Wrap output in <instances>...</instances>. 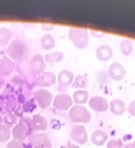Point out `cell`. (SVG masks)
Returning <instances> with one entry per match:
<instances>
[{"instance_id":"9c48e42d","label":"cell","mask_w":135,"mask_h":148,"mask_svg":"<svg viewBox=\"0 0 135 148\" xmlns=\"http://www.w3.org/2000/svg\"><path fill=\"white\" fill-rule=\"evenodd\" d=\"M106 73H108V78L112 79V81H122V79L125 78V75H127V69H125L121 63L114 62V63H111V66L108 68Z\"/></svg>"},{"instance_id":"f1b7e54d","label":"cell","mask_w":135,"mask_h":148,"mask_svg":"<svg viewBox=\"0 0 135 148\" xmlns=\"http://www.w3.org/2000/svg\"><path fill=\"white\" fill-rule=\"evenodd\" d=\"M7 148H26V144H23L22 141L10 140V141L7 143Z\"/></svg>"},{"instance_id":"1f68e13d","label":"cell","mask_w":135,"mask_h":148,"mask_svg":"<svg viewBox=\"0 0 135 148\" xmlns=\"http://www.w3.org/2000/svg\"><path fill=\"white\" fill-rule=\"evenodd\" d=\"M89 35H92L93 38H103V36H105L103 32H98V30H90Z\"/></svg>"},{"instance_id":"8992f818","label":"cell","mask_w":135,"mask_h":148,"mask_svg":"<svg viewBox=\"0 0 135 148\" xmlns=\"http://www.w3.org/2000/svg\"><path fill=\"white\" fill-rule=\"evenodd\" d=\"M33 99L36 101L38 106H40L42 109H46L52 105V101H53V95L52 92H49L47 89H43V88H38L35 91V97Z\"/></svg>"},{"instance_id":"7a4b0ae2","label":"cell","mask_w":135,"mask_h":148,"mask_svg":"<svg viewBox=\"0 0 135 148\" xmlns=\"http://www.w3.org/2000/svg\"><path fill=\"white\" fill-rule=\"evenodd\" d=\"M7 56L13 60V62H20L25 59L26 53H27V46L23 40L20 39H13L9 46H7V50H6Z\"/></svg>"},{"instance_id":"cb8c5ba5","label":"cell","mask_w":135,"mask_h":148,"mask_svg":"<svg viewBox=\"0 0 135 148\" xmlns=\"http://www.w3.org/2000/svg\"><path fill=\"white\" fill-rule=\"evenodd\" d=\"M119 49H121V53H122V55L130 56V55L134 52V43H132V40H131V39H124V40H121Z\"/></svg>"},{"instance_id":"d4e9b609","label":"cell","mask_w":135,"mask_h":148,"mask_svg":"<svg viewBox=\"0 0 135 148\" xmlns=\"http://www.w3.org/2000/svg\"><path fill=\"white\" fill-rule=\"evenodd\" d=\"M10 138H12V130L7 125H4L3 122H0V143L7 144L10 141Z\"/></svg>"},{"instance_id":"3957f363","label":"cell","mask_w":135,"mask_h":148,"mask_svg":"<svg viewBox=\"0 0 135 148\" xmlns=\"http://www.w3.org/2000/svg\"><path fill=\"white\" fill-rule=\"evenodd\" d=\"M33 134L32 131V121L27 119V118H23L20 119L12 130V138L16 140V141H25L27 137H30Z\"/></svg>"},{"instance_id":"2e32d148","label":"cell","mask_w":135,"mask_h":148,"mask_svg":"<svg viewBox=\"0 0 135 148\" xmlns=\"http://www.w3.org/2000/svg\"><path fill=\"white\" fill-rule=\"evenodd\" d=\"M90 143L96 147H102V145H106L108 143V134L102 130H95L92 134H90Z\"/></svg>"},{"instance_id":"5bb4252c","label":"cell","mask_w":135,"mask_h":148,"mask_svg":"<svg viewBox=\"0 0 135 148\" xmlns=\"http://www.w3.org/2000/svg\"><path fill=\"white\" fill-rule=\"evenodd\" d=\"M30 121H32V131L33 132H45L47 130V127H49L47 119L43 115H39V114L33 115Z\"/></svg>"},{"instance_id":"30bf717a","label":"cell","mask_w":135,"mask_h":148,"mask_svg":"<svg viewBox=\"0 0 135 148\" xmlns=\"http://www.w3.org/2000/svg\"><path fill=\"white\" fill-rule=\"evenodd\" d=\"M29 66H30L32 73H33L36 78L40 76L46 69V62H45V59H43V56H42V55H35V56L30 59Z\"/></svg>"},{"instance_id":"7c38bea8","label":"cell","mask_w":135,"mask_h":148,"mask_svg":"<svg viewBox=\"0 0 135 148\" xmlns=\"http://www.w3.org/2000/svg\"><path fill=\"white\" fill-rule=\"evenodd\" d=\"M36 84L40 86V88H49V86H53L56 84V75L53 72H49V71H45L40 76L36 78Z\"/></svg>"},{"instance_id":"ba28073f","label":"cell","mask_w":135,"mask_h":148,"mask_svg":"<svg viewBox=\"0 0 135 148\" xmlns=\"http://www.w3.org/2000/svg\"><path fill=\"white\" fill-rule=\"evenodd\" d=\"M71 140L76 145H84L88 143V131L84 125H75L71 130Z\"/></svg>"},{"instance_id":"d6986e66","label":"cell","mask_w":135,"mask_h":148,"mask_svg":"<svg viewBox=\"0 0 135 148\" xmlns=\"http://www.w3.org/2000/svg\"><path fill=\"white\" fill-rule=\"evenodd\" d=\"M13 40V32L4 26H0V46H9Z\"/></svg>"},{"instance_id":"4dcf8cb0","label":"cell","mask_w":135,"mask_h":148,"mask_svg":"<svg viewBox=\"0 0 135 148\" xmlns=\"http://www.w3.org/2000/svg\"><path fill=\"white\" fill-rule=\"evenodd\" d=\"M127 109H128V112H130V115H132L135 116V101H132L128 106H127Z\"/></svg>"},{"instance_id":"d6a6232c","label":"cell","mask_w":135,"mask_h":148,"mask_svg":"<svg viewBox=\"0 0 135 148\" xmlns=\"http://www.w3.org/2000/svg\"><path fill=\"white\" fill-rule=\"evenodd\" d=\"M125 148H135V141H131V143L125 144Z\"/></svg>"},{"instance_id":"ffe728a7","label":"cell","mask_w":135,"mask_h":148,"mask_svg":"<svg viewBox=\"0 0 135 148\" xmlns=\"http://www.w3.org/2000/svg\"><path fill=\"white\" fill-rule=\"evenodd\" d=\"M72 101L73 103L76 105H84L89 101V92L86 89H82V91H75L73 95H72Z\"/></svg>"},{"instance_id":"44dd1931","label":"cell","mask_w":135,"mask_h":148,"mask_svg":"<svg viewBox=\"0 0 135 148\" xmlns=\"http://www.w3.org/2000/svg\"><path fill=\"white\" fill-rule=\"evenodd\" d=\"M63 58H65V55H63L62 52H59V50L47 52L45 56H43V59H45L46 63H59V62L63 60Z\"/></svg>"},{"instance_id":"6da1fadb","label":"cell","mask_w":135,"mask_h":148,"mask_svg":"<svg viewBox=\"0 0 135 148\" xmlns=\"http://www.w3.org/2000/svg\"><path fill=\"white\" fill-rule=\"evenodd\" d=\"M69 39L72 42V45L76 48V49H85L88 48L89 45V32L86 29H82V27H71L69 32Z\"/></svg>"},{"instance_id":"4316f807","label":"cell","mask_w":135,"mask_h":148,"mask_svg":"<svg viewBox=\"0 0 135 148\" xmlns=\"http://www.w3.org/2000/svg\"><path fill=\"white\" fill-rule=\"evenodd\" d=\"M36 106H38V103H36V101H35V99H29V101H26V102L22 105V108H23V114L33 112Z\"/></svg>"},{"instance_id":"e0dca14e","label":"cell","mask_w":135,"mask_h":148,"mask_svg":"<svg viewBox=\"0 0 135 148\" xmlns=\"http://www.w3.org/2000/svg\"><path fill=\"white\" fill-rule=\"evenodd\" d=\"M95 55H96V59H98V60H101V62H106V60H109V59L112 58L114 50H112L111 46H108V45H101V46L96 48Z\"/></svg>"},{"instance_id":"277c9868","label":"cell","mask_w":135,"mask_h":148,"mask_svg":"<svg viewBox=\"0 0 135 148\" xmlns=\"http://www.w3.org/2000/svg\"><path fill=\"white\" fill-rule=\"evenodd\" d=\"M69 119L72 122H75V125H84V124H88L92 118L90 112L84 106V105H73L71 109H69V114H68Z\"/></svg>"},{"instance_id":"f546056e","label":"cell","mask_w":135,"mask_h":148,"mask_svg":"<svg viewBox=\"0 0 135 148\" xmlns=\"http://www.w3.org/2000/svg\"><path fill=\"white\" fill-rule=\"evenodd\" d=\"M12 84L20 86V85H23V78H22V76H14V78L12 79Z\"/></svg>"},{"instance_id":"5b68a950","label":"cell","mask_w":135,"mask_h":148,"mask_svg":"<svg viewBox=\"0 0 135 148\" xmlns=\"http://www.w3.org/2000/svg\"><path fill=\"white\" fill-rule=\"evenodd\" d=\"M29 144L32 148H52V141L45 132H33L29 137Z\"/></svg>"},{"instance_id":"603a6c76","label":"cell","mask_w":135,"mask_h":148,"mask_svg":"<svg viewBox=\"0 0 135 148\" xmlns=\"http://www.w3.org/2000/svg\"><path fill=\"white\" fill-rule=\"evenodd\" d=\"M40 46H42V49L47 50V52H50V49L55 48V39H53V36H52L50 33H46V35L42 36V39H40Z\"/></svg>"},{"instance_id":"484cf974","label":"cell","mask_w":135,"mask_h":148,"mask_svg":"<svg viewBox=\"0 0 135 148\" xmlns=\"http://www.w3.org/2000/svg\"><path fill=\"white\" fill-rule=\"evenodd\" d=\"M17 119H19V118H17L14 114L9 112V111H7V112H4V114H3V118H1L3 124H4V125H7L9 128H10V127H14V125L19 122Z\"/></svg>"},{"instance_id":"e575fe53","label":"cell","mask_w":135,"mask_h":148,"mask_svg":"<svg viewBox=\"0 0 135 148\" xmlns=\"http://www.w3.org/2000/svg\"><path fill=\"white\" fill-rule=\"evenodd\" d=\"M66 148H79V145H76V144H71V145H68Z\"/></svg>"},{"instance_id":"52a82bcc","label":"cell","mask_w":135,"mask_h":148,"mask_svg":"<svg viewBox=\"0 0 135 148\" xmlns=\"http://www.w3.org/2000/svg\"><path fill=\"white\" fill-rule=\"evenodd\" d=\"M52 105L59 109V111H69L72 106H73V101H72V97L68 95V94H58L53 101H52Z\"/></svg>"},{"instance_id":"4fadbf2b","label":"cell","mask_w":135,"mask_h":148,"mask_svg":"<svg viewBox=\"0 0 135 148\" xmlns=\"http://www.w3.org/2000/svg\"><path fill=\"white\" fill-rule=\"evenodd\" d=\"M73 79H75L73 72L65 69V71H60L59 75L56 76V84H59L60 88H68V86H72Z\"/></svg>"},{"instance_id":"ac0fdd59","label":"cell","mask_w":135,"mask_h":148,"mask_svg":"<svg viewBox=\"0 0 135 148\" xmlns=\"http://www.w3.org/2000/svg\"><path fill=\"white\" fill-rule=\"evenodd\" d=\"M109 111H111L112 115L119 116V115H122L127 111V105H125V102L122 99H114V101L109 102Z\"/></svg>"},{"instance_id":"8fae6325","label":"cell","mask_w":135,"mask_h":148,"mask_svg":"<svg viewBox=\"0 0 135 148\" xmlns=\"http://www.w3.org/2000/svg\"><path fill=\"white\" fill-rule=\"evenodd\" d=\"M88 105H89L90 109L95 111V112H105V111L109 109V102L103 97H99V95L90 97L89 101H88Z\"/></svg>"},{"instance_id":"83f0119b","label":"cell","mask_w":135,"mask_h":148,"mask_svg":"<svg viewBox=\"0 0 135 148\" xmlns=\"http://www.w3.org/2000/svg\"><path fill=\"white\" fill-rule=\"evenodd\" d=\"M106 148H125V144H124L121 140H115V138H112V140H108Z\"/></svg>"},{"instance_id":"836d02e7","label":"cell","mask_w":135,"mask_h":148,"mask_svg":"<svg viewBox=\"0 0 135 148\" xmlns=\"http://www.w3.org/2000/svg\"><path fill=\"white\" fill-rule=\"evenodd\" d=\"M42 27H43L45 30H52V29H53L52 25H42Z\"/></svg>"},{"instance_id":"7402d4cb","label":"cell","mask_w":135,"mask_h":148,"mask_svg":"<svg viewBox=\"0 0 135 148\" xmlns=\"http://www.w3.org/2000/svg\"><path fill=\"white\" fill-rule=\"evenodd\" d=\"M88 82L89 81H88V78L85 75H76L73 82H72V86L75 88V91H82V89H85L88 86Z\"/></svg>"},{"instance_id":"9a60e30c","label":"cell","mask_w":135,"mask_h":148,"mask_svg":"<svg viewBox=\"0 0 135 148\" xmlns=\"http://www.w3.org/2000/svg\"><path fill=\"white\" fill-rule=\"evenodd\" d=\"M14 68H16L14 62H13L10 58L3 56V58L0 59V78H6V76H9V75L14 71Z\"/></svg>"},{"instance_id":"d590c367","label":"cell","mask_w":135,"mask_h":148,"mask_svg":"<svg viewBox=\"0 0 135 148\" xmlns=\"http://www.w3.org/2000/svg\"><path fill=\"white\" fill-rule=\"evenodd\" d=\"M3 56H4V52H3V50L0 49V59H1V58H3Z\"/></svg>"}]
</instances>
